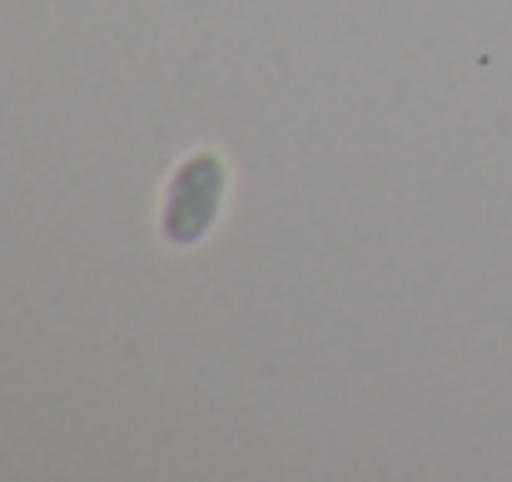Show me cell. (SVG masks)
Returning a JSON list of instances; mask_svg holds the SVG:
<instances>
[{"label": "cell", "mask_w": 512, "mask_h": 482, "mask_svg": "<svg viewBox=\"0 0 512 482\" xmlns=\"http://www.w3.org/2000/svg\"><path fill=\"white\" fill-rule=\"evenodd\" d=\"M229 199V164L219 150H189L165 179L160 199V234L174 249H194L214 234Z\"/></svg>", "instance_id": "cell-1"}]
</instances>
